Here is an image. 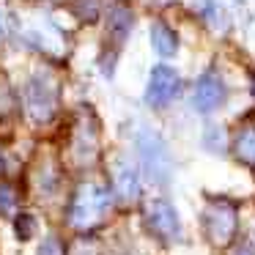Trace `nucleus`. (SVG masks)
<instances>
[{"instance_id":"f257e3e1","label":"nucleus","mask_w":255,"mask_h":255,"mask_svg":"<svg viewBox=\"0 0 255 255\" xmlns=\"http://www.w3.org/2000/svg\"><path fill=\"white\" fill-rule=\"evenodd\" d=\"M113 206V189L102 184H80L66 206V220L74 231H91L107 217Z\"/></svg>"},{"instance_id":"f03ea898","label":"nucleus","mask_w":255,"mask_h":255,"mask_svg":"<svg viewBox=\"0 0 255 255\" xmlns=\"http://www.w3.org/2000/svg\"><path fill=\"white\" fill-rule=\"evenodd\" d=\"M200 231L211 247H228L239 231V206L228 198H209L200 211Z\"/></svg>"},{"instance_id":"7ed1b4c3","label":"nucleus","mask_w":255,"mask_h":255,"mask_svg":"<svg viewBox=\"0 0 255 255\" xmlns=\"http://www.w3.org/2000/svg\"><path fill=\"white\" fill-rule=\"evenodd\" d=\"M22 102H25V113L30 116V121L50 124L58 116V105H61L58 80L47 72H36L22 88Z\"/></svg>"},{"instance_id":"20e7f679","label":"nucleus","mask_w":255,"mask_h":255,"mask_svg":"<svg viewBox=\"0 0 255 255\" xmlns=\"http://www.w3.org/2000/svg\"><path fill=\"white\" fill-rule=\"evenodd\" d=\"M99 154V121L91 107H80L69 124V159L77 165H91Z\"/></svg>"},{"instance_id":"39448f33","label":"nucleus","mask_w":255,"mask_h":255,"mask_svg":"<svg viewBox=\"0 0 255 255\" xmlns=\"http://www.w3.org/2000/svg\"><path fill=\"white\" fill-rule=\"evenodd\" d=\"M137 154L143 162V173L154 184H167L173 176V156L167 151V143L154 132V129H143L137 134Z\"/></svg>"},{"instance_id":"423d86ee","label":"nucleus","mask_w":255,"mask_h":255,"mask_svg":"<svg viewBox=\"0 0 255 255\" xmlns=\"http://www.w3.org/2000/svg\"><path fill=\"white\" fill-rule=\"evenodd\" d=\"M143 222H145L151 236L159 239L162 244H176L184 236V228H181V220H178L176 206L165 198H154L145 203Z\"/></svg>"},{"instance_id":"0eeeda50","label":"nucleus","mask_w":255,"mask_h":255,"mask_svg":"<svg viewBox=\"0 0 255 255\" xmlns=\"http://www.w3.org/2000/svg\"><path fill=\"white\" fill-rule=\"evenodd\" d=\"M178 94H181V77H178L176 69L165 66V63L151 69L148 88H145V105L154 107V110H162L170 102H176Z\"/></svg>"},{"instance_id":"6e6552de","label":"nucleus","mask_w":255,"mask_h":255,"mask_svg":"<svg viewBox=\"0 0 255 255\" xmlns=\"http://www.w3.org/2000/svg\"><path fill=\"white\" fill-rule=\"evenodd\" d=\"M228 99V88H225V80L220 77L217 69H206L203 74L198 77L192 91V105L198 113H214L217 107H222Z\"/></svg>"},{"instance_id":"1a4fd4ad","label":"nucleus","mask_w":255,"mask_h":255,"mask_svg":"<svg viewBox=\"0 0 255 255\" xmlns=\"http://www.w3.org/2000/svg\"><path fill=\"white\" fill-rule=\"evenodd\" d=\"M110 176H113V195L121 203H134L140 198V170L127 156H116L113 159Z\"/></svg>"},{"instance_id":"9d476101","label":"nucleus","mask_w":255,"mask_h":255,"mask_svg":"<svg viewBox=\"0 0 255 255\" xmlns=\"http://www.w3.org/2000/svg\"><path fill=\"white\" fill-rule=\"evenodd\" d=\"M134 25V14L129 6H124V3H116V6L110 8V17H107V41L113 39V47H121V41L129 36V30H132Z\"/></svg>"},{"instance_id":"9b49d317","label":"nucleus","mask_w":255,"mask_h":255,"mask_svg":"<svg viewBox=\"0 0 255 255\" xmlns=\"http://www.w3.org/2000/svg\"><path fill=\"white\" fill-rule=\"evenodd\" d=\"M151 44H154V50L159 52L162 58H170L178 52V33L170 25L162 22V19H156V22L151 25Z\"/></svg>"},{"instance_id":"f8f14e48","label":"nucleus","mask_w":255,"mask_h":255,"mask_svg":"<svg viewBox=\"0 0 255 255\" xmlns=\"http://www.w3.org/2000/svg\"><path fill=\"white\" fill-rule=\"evenodd\" d=\"M233 151L242 162L255 167V127H244L239 129V134L233 137Z\"/></svg>"},{"instance_id":"ddd939ff","label":"nucleus","mask_w":255,"mask_h":255,"mask_svg":"<svg viewBox=\"0 0 255 255\" xmlns=\"http://www.w3.org/2000/svg\"><path fill=\"white\" fill-rule=\"evenodd\" d=\"M198 11H200V17H203L209 25H220L222 8H220V3H217V0H200V3H198Z\"/></svg>"},{"instance_id":"4468645a","label":"nucleus","mask_w":255,"mask_h":255,"mask_svg":"<svg viewBox=\"0 0 255 255\" xmlns=\"http://www.w3.org/2000/svg\"><path fill=\"white\" fill-rule=\"evenodd\" d=\"M14 231H17V236L22 239V242H28V239L36 233V220H33V214H19V217H17V228H14Z\"/></svg>"},{"instance_id":"2eb2a0df","label":"nucleus","mask_w":255,"mask_h":255,"mask_svg":"<svg viewBox=\"0 0 255 255\" xmlns=\"http://www.w3.org/2000/svg\"><path fill=\"white\" fill-rule=\"evenodd\" d=\"M39 255H66V244L58 236H47L39 247Z\"/></svg>"},{"instance_id":"dca6fc26","label":"nucleus","mask_w":255,"mask_h":255,"mask_svg":"<svg viewBox=\"0 0 255 255\" xmlns=\"http://www.w3.org/2000/svg\"><path fill=\"white\" fill-rule=\"evenodd\" d=\"M14 203H17V192H14V187L11 184H0V214L8 211Z\"/></svg>"},{"instance_id":"f3484780","label":"nucleus","mask_w":255,"mask_h":255,"mask_svg":"<svg viewBox=\"0 0 255 255\" xmlns=\"http://www.w3.org/2000/svg\"><path fill=\"white\" fill-rule=\"evenodd\" d=\"M236 255H255V250L250 247V244H242V247L236 250Z\"/></svg>"},{"instance_id":"a211bd4d","label":"nucleus","mask_w":255,"mask_h":255,"mask_svg":"<svg viewBox=\"0 0 255 255\" xmlns=\"http://www.w3.org/2000/svg\"><path fill=\"white\" fill-rule=\"evenodd\" d=\"M6 36V22H3V14H0V39Z\"/></svg>"},{"instance_id":"6ab92c4d","label":"nucleus","mask_w":255,"mask_h":255,"mask_svg":"<svg viewBox=\"0 0 255 255\" xmlns=\"http://www.w3.org/2000/svg\"><path fill=\"white\" fill-rule=\"evenodd\" d=\"M3 170H6V159H3V154H0V176H3Z\"/></svg>"},{"instance_id":"aec40b11","label":"nucleus","mask_w":255,"mask_h":255,"mask_svg":"<svg viewBox=\"0 0 255 255\" xmlns=\"http://www.w3.org/2000/svg\"><path fill=\"white\" fill-rule=\"evenodd\" d=\"M253 96H255V72H253Z\"/></svg>"},{"instance_id":"412c9836","label":"nucleus","mask_w":255,"mask_h":255,"mask_svg":"<svg viewBox=\"0 0 255 255\" xmlns=\"http://www.w3.org/2000/svg\"><path fill=\"white\" fill-rule=\"evenodd\" d=\"M80 255H88V253H80Z\"/></svg>"}]
</instances>
